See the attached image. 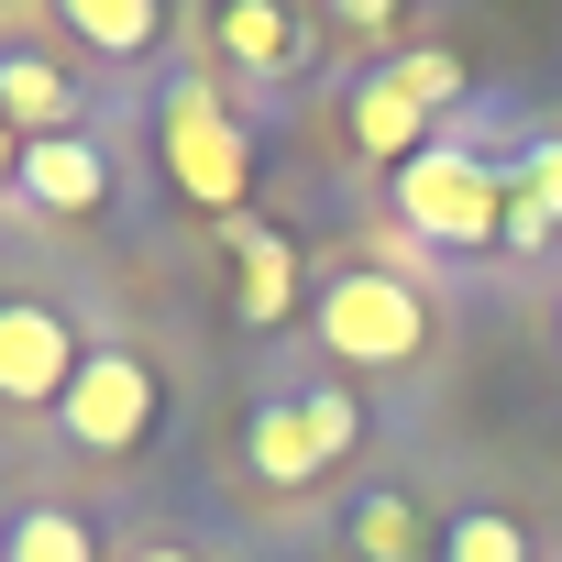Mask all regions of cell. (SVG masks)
I'll return each instance as SVG.
<instances>
[{
    "label": "cell",
    "mask_w": 562,
    "mask_h": 562,
    "mask_svg": "<svg viewBox=\"0 0 562 562\" xmlns=\"http://www.w3.org/2000/svg\"><path fill=\"white\" fill-rule=\"evenodd\" d=\"M12 177H23V133L0 122V199H12Z\"/></svg>",
    "instance_id": "19"
},
{
    "label": "cell",
    "mask_w": 562,
    "mask_h": 562,
    "mask_svg": "<svg viewBox=\"0 0 562 562\" xmlns=\"http://www.w3.org/2000/svg\"><path fill=\"white\" fill-rule=\"evenodd\" d=\"M0 122H12L23 144H56V133H89V78L34 45V34H0Z\"/></svg>",
    "instance_id": "7"
},
{
    "label": "cell",
    "mask_w": 562,
    "mask_h": 562,
    "mask_svg": "<svg viewBox=\"0 0 562 562\" xmlns=\"http://www.w3.org/2000/svg\"><path fill=\"white\" fill-rule=\"evenodd\" d=\"M155 155H166V188L188 199V210H210V221H243V188H254V133H243V111H232V89L221 78H166L155 89Z\"/></svg>",
    "instance_id": "1"
},
{
    "label": "cell",
    "mask_w": 562,
    "mask_h": 562,
    "mask_svg": "<svg viewBox=\"0 0 562 562\" xmlns=\"http://www.w3.org/2000/svg\"><path fill=\"white\" fill-rule=\"evenodd\" d=\"M56 34L100 67H144V56H166L177 23H166V0H56Z\"/></svg>",
    "instance_id": "12"
},
{
    "label": "cell",
    "mask_w": 562,
    "mask_h": 562,
    "mask_svg": "<svg viewBox=\"0 0 562 562\" xmlns=\"http://www.w3.org/2000/svg\"><path fill=\"white\" fill-rule=\"evenodd\" d=\"M78 364H89V342H78V321L56 310V299H34V288H0V408H67V386H78Z\"/></svg>",
    "instance_id": "6"
},
{
    "label": "cell",
    "mask_w": 562,
    "mask_h": 562,
    "mask_svg": "<svg viewBox=\"0 0 562 562\" xmlns=\"http://www.w3.org/2000/svg\"><path fill=\"white\" fill-rule=\"evenodd\" d=\"M0 562H100V518L67 496H23L0 518Z\"/></svg>",
    "instance_id": "14"
},
{
    "label": "cell",
    "mask_w": 562,
    "mask_h": 562,
    "mask_svg": "<svg viewBox=\"0 0 562 562\" xmlns=\"http://www.w3.org/2000/svg\"><path fill=\"white\" fill-rule=\"evenodd\" d=\"M310 331L342 375H397L430 353V299L408 288L397 265H331L321 299H310Z\"/></svg>",
    "instance_id": "2"
},
{
    "label": "cell",
    "mask_w": 562,
    "mask_h": 562,
    "mask_svg": "<svg viewBox=\"0 0 562 562\" xmlns=\"http://www.w3.org/2000/svg\"><path fill=\"white\" fill-rule=\"evenodd\" d=\"M342 540H353V562H441V518L408 485H364L342 507Z\"/></svg>",
    "instance_id": "13"
},
{
    "label": "cell",
    "mask_w": 562,
    "mask_h": 562,
    "mask_svg": "<svg viewBox=\"0 0 562 562\" xmlns=\"http://www.w3.org/2000/svg\"><path fill=\"white\" fill-rule=\"evenodd\" d=\"M386 78H397V89H408V100H419L430 122H441V111L463 100V56H452V45H408V56H397Z\"/></svg>",
    "instance_id": "17"
},
{
    "label": "cell",
    "mask_w": 562,
    "mask_h": 562,
    "mask_svg": "<svg viewBox=\"0 0 562 562\" xmlns=\"http://www.w3.org/2000/svg\"><path fill=\"white\" fill-rule=\"evenodd\" d=\"M342 133H353V155H375L386 177H397L408 155H430V144H441V133H430V111H419L386 67H364V78L342 89Z\"/></svg>",
    "instance_id": "11"
},
{
    "label": "cell",
    "mask_w": 562,
    "mask_h": 562,
    "mask_svg": "<svg viewBox=\"0 0 562 562\" xmlns=\"http://www.w3.org/2000/svg\"><path fill=\"white\" fill-rule=\"evenodd\" d=\"M331 23H342V34H375V45H386V34H408V12H397V0H342Z\"/></svg>",
    "instance_id": "18"
},
{
    "label": "cell",
    "mask_w": 562,
    "mask_h": 562,
    "mask_svg": "<svg viewBox=\"0 0 562 562\" xmlns=\"http://www.w3.org/2000/svg\"><path fill=\"white\" fill-rule=\"evenodd\" d=\"M56 430H67V452H89V463H133V452L166 430V375H155V353L89 342V364H78Z\"/></svg>",
    "instance_id": "5"
},
{
    "label": "cell",
    "mask_w": 562,
    "mask_h": 562,
    "mask_svg": "<svg viewBox=\"0 0 562 562\" xmlns=\"http://www.w3.org/2000/svg\"><path fill=\"white\" fill-rule=\"evenodd\" d=\"M551 232H562V133H540V144L507 166V243L540 254Z\"/></svg>",
    "instance_id": "15"
},
{
    "label": "cell",
    "mask_w": 562,
    "mask_h": 562,
    "mask_svg": "<svg viewBox=\"0 0 562 562\" xmlns=\"http://www.w3.org/2000/svg\"><path fill=\"white\" fill-rule=\"evenodd\" d=\"M441 562H529V529L507 507H452L441 518Z\"/></svg>",
    "instance_id": "16"
},
{
    "label": "cell",
    "mask_w": 562,
    "mask_h": 562,
    "mask_svg": "<svg viewBox=\"0 0 562 562\" xmlns=\"http://www.w3.org/2000/svg\"><path fill=\"white\" fill-rule=\"evenodd\" d=\"M353 441H364L353 386H288V397H254V419H243V474L276 485V496H299V485H321L331 463H353Z\"/></svg>",
    "instance_id": "4"
},
{
    "label": "cell",
    "mask_w": 562,
    "mask_h": 562,
    "mask_svg": "<svg viewBox=\"0 0 562 562\" xmlns=\"http://www.w3.org/2000/svg\"><path fill=\"white\" fill-rule=\"evenodd\" d=\"M111 188H122V155H111L100 133L23 144V177H12V199H23V210H45V221H100V210H111Z\"/></svg>",
    "instance_id": "9"
},
{
    "label": "cell",
    "mask_w": 562,
    "mask_h": 562,
    "mask_svg": "<svg viewBox=\"0 0 562 562\" xmlns=\"http://www.w3.org/2000/svg\"><path fill=\"white\" fill-rule=\"evenodd\" d=\"M210 56L243 89H288L310 67V23L288 12V0H221V12H210Z\"/></svg>",
    "instance_id": "10"
},
{
    "label": "cell",
    "mask_w": 562,
    "mask_h": 562,
    "mask_svg": "<svg viewBox=\"0 0 562 562\" xmlns=\"http://www.w3.org/2000/svg\"><path fill=\"white\" fill-rule=\"evenodd\" d=\"M386 199H397V232L430 243V254H485V243H507V166L474 155V144L408 155V166L386 177Z\"/></svg>",
    "instance_id": "3"
},
{
    "label": "cell",
    "mask_w": 562,
    "mask_h": 562,
    "mask_svg": "<svg viewBox=\"0 0 562 562\" xmlns=\"http://www.w3.org/2000/svg\"><path fill=\"white\" fill-rule=\"evenodd\" d=\"M221 232H232V321H243V331H288L299 299H321V288H310V254L276 232V221H254V210L221 221Z\"/></svg>",
    "instance_id": "8"
},
{
    "label": "cell",
    "mask_w": 562,
    "mask_h": 562,
    "mask_svg": "<svg viewBox=\"0 0 562 562\" xmlns=\"http://www.w3.org/2000/svg\"><path fill=\"white\" fill-rule=\"evenodd\" d=\"M133 562H199V551H188V540H144Z\"/></svg>",
    "instance_id": "20"
}]
</instances>
